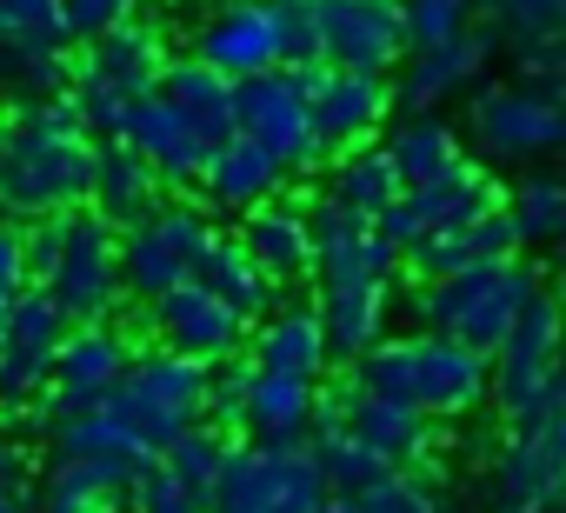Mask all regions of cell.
<instances>
[{"mask_svg": "<svg viewBox=\"0 0 566 513\" xmlns=\"http://www.w3.org/2000/svg\"><path fill=\"white\" fill-rule=\"evenodd\" d=\"M87 180H94V140L67 94L0 114V213L8 220L74 213L87 207Z\"/></svg>", "mask_w": 566, "mask_h": 513, "instance_id": "6da1fadb", "label": "cell"}, {"mask_svg": "<svg viewBox=\"0 0 566 513\" xmlns=\"http://www.w3.org/2000/svg\"><path fill=\"white\" fill-rule=\"evenodd\" d=\"M347 380H360L387 400H407L427 420H467L486 407V354L460 347L453 334H427V327L374 341L347 367Z\"/></svg>", "mask_w": 566, "mask_h": 513, "instance_id": "7a4b0ae2", "label": "cell"}, {"mask_svg": "<svg viewBox=\"0 0 566 513\" xmlns=\"http://www.w3.org/2000/svg\"><path fill=\"white\" fill-rule=\"evenodd\" d=\"M533 287H539V268L526 253H500V261H480V268H460V274H440V281H413L407 314H413V327L453 334L460 347L493 360V347L506 341V327L520 321Z\"/></svg>", "mask_w": 566, "mask_h": 513, "instance_id": "3957f363", "label": "cell"}, {"mask_svg": "<svg viewBox=\"0 0 566 513\" xmlns=\"http://www.w3.org/2000/svg\"><path fill=\"white\" fill-rule=\"evenodd\" d=\"M167 54H174V48H167V34H160L154 21H140V14L74 48L67 101H74V114H81L87 140H120V127H127L134 101L160 87Z\"/></svg>", "mask_w": 566, "mask_h": 513, "instance_id": "277c9868", "label": "cell"}, {"mask_svg": "<svg viewBox=\"0 0 566 513\" xmlns=\"http://www.w3.org/2000/svg\"><path fill=\"white\" fill-rule=\"evenodd\" d=\"M486 400L506 427L539 420L566 400V294L559 287H533V301L520 307V321L506 327V341L486 360Z\"/></svg>", "mask_w": 566, "mask_h": 513, "instance_id": "5b68a950", "label": "cell"}, {"mask_svg": "<svg viewBox=\"0 0 566 513\" xmlns=\"http://www.w3.org/2000/svg\"><path fill=\"white\" fill-rule=\"evenodd\" d=\"M207 374L200 360L174 354V347H134L120 387H114V413L147 440V453H160L174 433H187L193 420H207Z\"/></svg>", "mask_w": 566, "mask_h": 513, "instance_id": "8992f818", "label": "cell"}, {"mask_svg": "<svg viewBox=\"0 0 566 513\" xmlns=\"http://www.w3.org/2000/svg\"><path fill=\"white\" fill-rule=\"evenodd\" d=\"M493 513H566V400L539 420H520L486 453Z\"/></svg>", "mask_w": 566, "mask_h": 513, "instance_id": "52a82bcc", "label": "cell"}, {"mask_svg": "<svg viewBox=\"0 0 566 513\" xmlns=\"http://www.w3.org/2000/svg\"><path fill=\"white\" fill-rule=\"evenodd\" d=\"M213 207L207 200H160L147 220L120 227V294L127 301H160L167 287L193 281V253L213 233Z\"/></svg>", "mask_w": 566, "mask_h": 513, "instance_id": "ba28073f", "label": "cell"}, {"mask_svg": "<svg viewBox=\"0 0 566 513\" xmlns=\"http://www.w3.org/2000/svg\"><path fill=\"white\" fill-rule=\"evenodd\" d=\"M233 134H247L253 147H266L280 160V174H314L327 167L321 127H314V101H307V74L301 67H273L233 87Z\"/></svg>", "mask_w": 566, "mask_h": 513, "instance_id": "9c48e42d", "label": "cell"}, {"mask_svg": "<svg viewBox=\"0 0 566 513\" xmlns=\"http://www.w3.org/2000/svg\"><path fill=\"white\" fill-rule=\"evenodd\" d=\"M327 493L307 440H240L227 473H220V493H213V513H314Z\"/></svg>", "mask_w": 566, "mask_h": 513, "instance_id": "30bf717a", "label": "cell"}, {"mask_svg": "<svg viewBox=\"0 0 566 513\" xmlns=\"http://www.w3.org/2000/svg\"><path fill=\"white\" fill-rule=\"evenodd\" d=\"M41 287L61 301V314H67L74 327L114 321L120 301H127V294H120V227L101 220L94 207H74L67 227H61V261H54V274H48Z\"/></svg>", "mask_w": 566, "mask_h": 513, "instance_id": "8fae6325", "label": "cell"}, {"mask_svg": "<svg viewBox=\"0 0 566 513\" xmlns=\"http://www.w3.org/2000/svg\"><path fill=\"white\" fill-rule=\"evenodd\" d=\"M67 314L48 287H21L8 301V327H0V413L21 420L48 400V380H54V360H61V341H67Z\"/></svg>", "mask_w": 566, "mask_h": 513, "instance_id": "7c38bea8", "label": "cell"}, {"mask_svg": "<svg viewBox=\"0 0 566 513\" xmlns=\"http://www.w3.org/2000/svg\"><path fill=\"white\" fill-rule=\"evenodd\" d=\"M187 54H200L227 81H253V74L287 67V0H213L193 28Z\"/></svg>", "mask_w": 566, "mask_h": 513, "instance_id": "4fadbf2b", "label": "cell"}, {"mask_svg": "<svg viewBox=\"0 0 566 513\" xmlns=\"http://www.w3.org/2000/svg\"><path fill=\"white\" fill-rule=\"evenodd\" d=\"M473 140L493 160H539V154H566V94L546 87H480L473 94Z\"/></svg>", "mask_w": 566, "mask_h": 513, "instance_id": "5bb4252c", "label": "cell"}, {"mask_svg": "<svg viewBox=\"0 0 566 513\" xmlns=\"http://www.w3.org/2000/svg\"><path fill=\"white\" fill-rule=\"evenodd\" d=\"M314 14H321V67L394 74L413 54L400 0H314Z\"/></svg>", "mask_w": 566, "mask_h": 513, "instance_id": "9a60e30c", "label": "cell"}, {"mask_svg": "<svg viewBox=\"0 0 566 513\" xmlns=\"http://www.w3.org/2000/svg\"><path fill=\"white\" fill-rule=\"evenodd\" d=\"M387 467H407V473H420V480H433L440 486V460H433V447H440V420H427L420 407H407V400H387V394H374V387H360V380H340L334 394H321Z\"/></svg>", "mask_w": 566, "mask_h": 513, "instance_id": "2e32d148", "label": "cell"}, {"mask_svg": "<svg viewBox=\"0 0 566 513\" xmlns=\"http://www.w3.org/2000/svg\"><path fill=\"white\" fill-rule=\"evenodd\" d=\"M500 180L480 167V160H460L453 174H440V180H427V187H407L374 227L407 253L413 240H427V233H440V227H467V220H480V213H493L500 207Z\"/></svg>", "mask_w": 566, "mask_h": 513, "instance_id": "e0dca14e", "label": "cell"}, {"mask_svg": "<svg viewBox=\"0 0 566 513\" xmlns=\"http://www.w3.org/2000/svg\"><path fill=\"white\" fill-rule=\"evenodd\" d=\"M134 360V341L114 327V321H94V327H67L61 341V360H54V380H48V400L34 407V420L48 413H81V407H107L120 374Z\"/></svg>", "mask_w": 566, "mask_h": 513, "instance_id": "ac0fdd59", "label": "cell"}, {"mask_svg": "<svg viewBox=\"0 0 566 513\" xmlns=\"http://www.w3.org/2000/svg\"><path fill=\"white\" fill-rule=\"evenodd\" d=\"M301 74H307V101H314V127L327 154L354 140H380V127L400 107L387 74H354V67H301Z\"/></svg>", "mask_w": 566, "mask_h": 513, "instance_id": "d6986e66", "label": "cell"}, {"mask_svg": "<svg viewBox=\"0 0 566 513\" xmlns=\"http://www.w3.org/2000/svg\"><path fill=\"white\" fill-rule=\"evenodd\" d=\"M147 327H154L160 347H174V354H187L200 367H220V360H233L247 347V321L227 301H213L200 281H180L160 301H147Z\"/></svg>", "mask_w": 566, "mask_h": 513, "instance_id": "ffe728a7", "label": "cell"}, {"mask_svg": "<svg viewBox=\"0 0 566 513\" xmlns=\"http://www.w3.org/2000/svg\"><path fill=\"white\" fill-rule=\"evenodd\" d=\"M120 140L160 174V187L174 193V187H193L200 180V167H207V154H213V140L154 87V94H140L134 101V114H127V127H120Z\"/></svg>", "mask_w": 566, "mask_h": 513, "instance_id": "44dd1931", "label": "cell"}, {"mask_svg": "<svg viewBox=\"0 0 566 513\" xmlns=\"http://www.w3.org/2000/svg\"><path fill=\"white\" fill-rule=\"evenodd\" d=\"M486 61H493V34H486V28H467V34H453V41L413 48V54L400 61V87H394V101H400L407 114H427V107L467 94V87L486 74Z\"/></svg>", "mask_w": 566, "mask_h": 513, "instance_id": "7402d4cb", "label": "cell"}, {"mask_svg": "<svg viewBox=\"0 0 566 513\" xmlns=\"http://www.w3.org/2000/svg\"><path fill=\"white\" fill-rule=\"evenodd\" d=\"M260 374H294V380H321L334 367L327 354V327L314 314V301H294V307H266L253 327H247V347H240Z\"/></svg>", "mask_w": 566, "mask_h": 513, "instance_id": "603a6c76", "label": "cell"}, {"mask_svg": "<svg viewBox=\"0 0 566 513\" xmlns=\"http://www.w3.org/2000/svg\"><path fill=\"white\" fill-rule=\"evenodd\" d=\"M314 314H321V327H327L334 367H354L374 341H387L394 281H314Z\"/></svg>", "mask_w": 566, "mask_h": 513, "instance_id": "cb8c5ba5", "label": "cell"}, {"mask_svg": "<svg viewBox=\"0 0 566 513\" xmlns=\"http://www.w3.org/2000/svg\"><path fill=\"white\" fill-rule=\"evenodd\" d=\"M240 247L280 287H287V281H314V213H307V200L273 193L253 213H240Z\"/></svg>", "mask_w": 566, "mask_h": 513, "instance_id": "d4e9b609", "label": "cell"}, {"mask_svg": "<svg viewBox=\"0 0 566 513\" xmlns=\"http://www.w3.org/2000/svg\"><path fill=\"white\" fill-rule=\"evenodd\" d=\"M193 187H200V200L213 213H253L260 200H273L280 187H287V174H280V160L266 147H253L247 134H227V140H213V154H207Z\"/></svg>", "mask_w": 566, "mask_h": 513, "instance_id": "484cf974", "label": "cell"}, {"mask_svg": "<svg viewBox=\"0 0 566 513\" xmlns=\"http://www.w3.org/2000/svg\"><path fill=\"white\" fill-rule=\"evenodd\" d=\"M500 253H520V233H513L506 207H493V213H480V220H467V227H440V233L413 240V247L400 253V268H407L413 281H440V274L500 261Z\"/></svg>", "mask_w": 566, "mask_h": 513, "instance_id": "4316f807", "label": "cell"}, {"mask_svg": "<svg viewBox=\"0 0 566 513\" xmlns=\"http://www.w3.org/2000/svg\"><path fill=\"white\" fill-rule=\"evenodd\" d=\"M193 281H200L213 301H227L247 327H253L266 307H280V281H273V274L253 261V253L240 247V233H220V227H213L207 247L193 253Z\"/></svg>", "mask_w": 566, "mask_h": 513, "instance_id": "83f0119b", "label": "cell"}, {"mask_svg": "<svg viewBox=\"0 0 566 513\" xmlns=\"http://www.w3.org/2000/svg\"><path fill=\"white\" fill-rule=\"evenodd\" d=\"M34 433H48V453L107 460V467H120V473H140V467L154 460L147 440L114 413V400H107V407H81V413H48V420H34Z\"/></svg>", "mask_w": 566, "mask_h": 513, "instance_id": "f1b7e54d", "label": "cell"}, {"mask_svg": "<svg viewBox=\"0 0 566 513\" xmlns=\"http://www.w3.org/2000/svg\"><path fill=\"white\" fill-rule=\"evenodd\" d=\"M167 200V187H160V174L127 147V140H94V180H87V207L101 213V220H114V227H134V220H147L154 207Z\"/></svg>", "mask_w": 566, "mask_h": 513, "instance_id": "f546056e", "label": "cell"}, {"mask_svg": "<svg viewBox=\"0 0 566 513\" xmlns=\"http://www.w3.org/2000/svg\"><path fill=\"white\" fill-rule=\"evenodd\" d=\"M127 486H134V473H120V467H107V460L54 453L28 506H34V513H127Z\"/></svg>", "mask_w": 566, "mask_h": 513, "instance_id": "4dcf8cb0", "label": "cell"}, {"mask_svg": "<svg viewBox=\"0 0 566 513\" xmlns=\"http://www.w3.org/2000/svg\"><path fill=\"white\" fill-rule=\"evenodd\" d=\"M400 193H407V180H400L387 140H354V147H340L327 160V200L347 207V213H360V220H380Z\"/></svg>", "mask_w": 566, "mask_h": 513, "instance_id": "1f68e13d", "label": "cell"}, {"mask_svg": "<svg viewBox=\"0 0 566 513\" xmlns=\"http://www.w3.org/2000/svg\"><path fill=\"white\" fill-rule=\"evenodd\" d=\"M321 413V380H294V374H260L247 380V420L240 433L247 440H307Z\"/></svg>", "mask_w": 566, "mask_h": 513, "instance_id": "d6a6232c", "label": "cell"}, {"mask_svg": "<svg viewBox=\"0 0 566 513\" xmlns=\"http://www.w3.org/2000/svg\"><path fill=\"white\" fill-rule=\"evenodd\" d=\"M233 87L220 67H207L200 54H167V74H160V94L207 134V140H227L233 134Z\"/></svg>", "mask_w": 566, "mask_h": 513, "instance_id": "836d02e7", "label": "cell"}, {"mask_svg": "<svg viewBox=\"0 0 566 513\" xmlns=\"http://www.w3.org/2000/svg\"><path fill=\"white\" fill-rule=\"evenodd\" d=\"M307 453H314V467H321V480H327V493H367L380 473H394L327 400H321V413H314V427H307Z\"/></svg>", "mask_w": 566, "mask_h": 513, "instance_id": "e575fe53", "label": "cell"}, {"mask_svg": "<svg viewBox=\"0 0 566 513\" xmlns=\"http://www.w3.org/2000/svg\"><path fill=\"white\" fill-rule=\"evenodd\" d=\"M67 81H74V48L0 34V107H28V101L67 94Z\"/></svg>", "mask_w": 566, "mask_h": 513, "instance_id": "d590c367", "label": "cell"}, {"mask_svg": "<svg viewBox=\"0 0 566 513\" xmlns=\"http://www.w3.org/2000/svg\"><path fill=\"white\" fill-rule=\"evenodd\" d=\"M387 154H394V167H400L407 187H427V180H440V174H453V167L467 160L460 134H453L433 107H427V114H400V121L387 127Z\"/></svg>", "mask_w": 566, "mask_h": 513, "instance_id": "8d00e7d4", "label": "cell"}, {"mask_svg": "<svg viewBox=\"0 0 566 513\" xmlns=\"http://www.w3.org/2000/svg\"><path fill=\"white\" fill-rule=\"evenodd\" d=\"M233 447H240V433H227V427H213V420H193V427H187V433H174L154 460H160L187 493H200V500L213 506V493H220V473H227Z\"/></svg>", "mask_w": 566, "mask_h": 513, "instance_id": "74e56055", "label": "cell"}, {"mask_svg": "<svg viewBox=\"0 0 566 513\" xmlns=\"http://www.w3.org/2000/svg\"><path fill=\"white\" fill-rule=\"evenodd\" d=\"M500 207H506V220L520 233V253L526 247H553L559 227H566V180L559 174H526V180H513L500 193Z\"/></svg>", "mask_w": 566, "mask_h": 513, "instance_id": "f35d334b", "label": "cell"}, {"mask_svg": "<svg viewBox=\"0 0 566 513\" xmlns=\"http://www.w3.org/2000/svg\"><path fill=\"white\" fill-rule=\"evenodd\" d=\"M473 21L493 34V48H539L566 41V0H480Z\"/></svg>", "mask_w": 566, "mask_h": 513, "instance_id": "ab89813d", "label": "cell"}, {"mask_svg": "<svg viewBox=\"0 0 566 513\" xmlns=\"http://www.w3.org/2000/svg\"><path fill=\"white\" fill-rule=\"evenodd\" d=\"M127 513H213L200 493H187L160 460H147L140 473H134V486H127Z\"/></svg>", "mask_w": 566, "mask_h": 513, "instance_id": "60d3db41", "label": "cell"}, {"mask_svg": "<svg viewBox=\"0 0 566 513\" xmlns=\"http://www.w3.org/2000/svg\"><path fill=\"white\" fill-rule=\"evenodd\" d=\"M407 8V41L413 48H433V41H453L473 28V8L480 0H400Z\"/></svg>", "mask_w": 566, "mask_h": 513, "instance_id": "b9f144b4", "label": "cell"}, {"mask_svg": "<svg viewBox=\"0 0 566 513\" xmlns=\"http://www.w3.org/2000/svg\"><path fill=\"white\" fill-rule=\"evenodd\" d=\"M247 380H253V360L247 354H233V360H220L207 374V420L213 427L240 433V420H247Z\"/></svg>", "mask_w": 566, "mask_h": 513, "instance_id": "7bdbcfd3", "label": "cell"}, {"mask_svg": "<svg viewBox=\"0 0 566 513\" xmlns=\"http://www.w3.org/2000/svg\"><path fill=\"white\" fill-rule=\"evenodd\" d=\"M0 34H14V41H67V21H61V0H0Z\"/></svg>", "mask_w": 566, "mask_h": 513, "instance_id": "ee69618b", "label": "cell"}, {"mask_svg": "<svg viewBox=\"0 0 566 513\" xmlns=\"http://www.w3.org/2000/svg\"><path fill=\"white\" fill-rule=\"evenodd\" d=\"M134 14H140V0H61V21H67L74 48L107 34V28H120V21H134Z\"/></svg>", "mask_w": 566, "mask_h": 513, "instance_id": "f6af8a7d", "label": "cell"}, {"mask_svg": "<svg viewBox=\"0 0 566 513\" xmlns=\"http://www.w3.org/2000/svg\"><path fill=\"white\" fill-rule=\"evenodd\" d=\"M61 227L67 213H48V220H21V261H28V287H41L61 261Z\"/></svg>", "mask_w": 566, "mask_h": 513, "instance_id": "bcb514c9", "label": "cell"}, {"mask_svg": "<svg viewBox=\"0 0 566 513\" xmlns=\"http://www.w3.org/2000/svg\"><path fill=\"white\" fill-rule=\"evenodd\" d=\"M513 81L566 94V41H539V48H513Z\"/></svg>", "mask_w": 566, "mask_h": 513, "instance_id": "7dc6e473", "label": "cell"}, {"mask_svg": "<svg viewBox=\"0 0 566 513\" xmlns=\"http://www.w3.org/2000/svg\"><path fill=\"white\" fill-rule=\"evenodd\" d=\"M28 287V261H21V220L0 213V301H14Z\"/></svg>", "mask_w": 566, "mask_h": 513, "instance_id": "c3c4849f", "label": "cell"}, {"mask_svg": "<svg viewBox=\"0 0 566 513\" xmlns=\"http://www.w3.org/2000/svg\"><path fill=\"white\" fill-rule=\"evenodd\" d=\"M314 513H360V500H354V493H321Z\"/></svg>", "mask_w": 566, "mask_h": 513, "instance_id": "681fc988", "label": "cell"}, {"mask_svg": "<svg viewBox=\"0 0 566 513\" xmlns=\"http://www.w3.org/2000/svg\"><path fill=\"white\" fill-rule=\"evenodd\" d=\"M0 513H34V506H28V493H0Z\"/></svg>", "mask_w": 566, "mask_h": 513, "instance_id": "f907efd6", "label": "cell"}, {"mask_svg": "<svg viewBox=\"0 0 566 513\" xmlns=\"http://www.w3.org/2000/svg\"><path fill=\"white\" fill-rule=\"evenodd\" d=\"M553 253H559V261H566V227H559V240H553Z\"/></svg>", "mask_w": 566, "mask_h": 513, "instance_id": "816d5d0a", "label": "cell"}, {"mask_svg": "<svg viewBox=\"0 0 566 513\" xmlns=\"http://www.w3.org/2000/svg\"><path fill=\"white\" fill-rule=\"evenodd\" d=\"M0 327H8V301H0Z\"/></svg>", "mask_w": 566, "mask_h": 513, "instance_id": "f5cc1de1", "label": "cell"}]
</instances>
